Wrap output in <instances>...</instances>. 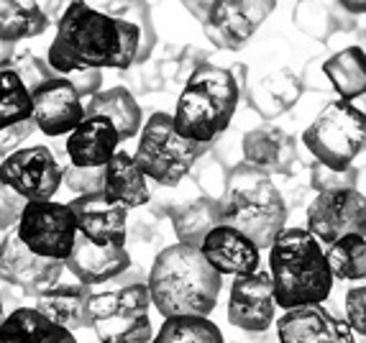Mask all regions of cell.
<instances>
[{
    "mask_svg": "<svg viewBox=\"0 0 366 343\" xmlns=\"http://www.w3.org/2000/svg\"><path fill=\"white\" fill-rule=\"evenodd\" d=\"M149 307H152V292H149V284L131 282L121 289H110V292H98L92 294L90 302V313L92 323L100 318H110V315H149Z\"/></svg>",
    "mask_w": 366,
    "mask_h": 343,
    "instance_id": "cell-29",
    "label": "cell"
},
{
    "mask_svg": "<svg viewBox=\"0 0 366 343\" xmlns=\"http://www.w3.org/2000/svg\"><path fill=\"white\" fill-rule=\"evenodd\" d=\"M69 205L77 215L79 233L85 239L103 246H126V233H129L126 231V215H129V210L123 205L110 202L105 192L74 197Z\"/></svg>",
    "mask_w": 366,
    "mask_h": 343,
    "instance_id": "cell-18",
    "label": "cell"
},
{
    "mask_svg": "<svg viewBox=\"0 0 366 343\" xmlns=\"http://www.w3.org/2000/svg\"><path fill=\"white\" fill-rule=\"evenodd\" d=\"M0 343H77L72 331L51 323L36 307H19L0 325Z\"/></svg>",
    "mask_w": 366,
    "mask_h": 343,
    "instance_id": "cell-25",
    "label": "cell"
},
{
    "mask_svg": "<svg viewBox=\"0 0 366 343\" xmlns=\"http://www.w3.org/2000/svg\"><path fill=\"white\" fill-rule=\"evenodd\" d=\"M323 72L330 82V90L341 100L364 98L366 95V49L361 44L346 46L323 61Z\"/></svg>",
    "mask_w": 366,
    "mask_h": 343,
    "instance_id": "cell-27",
    "label": "cell"
},
{
    "mask_svg": "<svg viewBox=\"0 0 366 343\" xmlns=\"http://www.w3.org/2000/svg\"><path fill=\"white\" fill-rule=\"evenodd\" d=\"M0 69H3V59H0Z\"/></svg>",
    "mask_w": 366,
    "mask_h": 343,
    "instance_id": "cell-47",
    "label": "cell"
},
{
    "mask_svg": "<svg viewBox=\"0 0 366 343\" xmlns=\"http://www.w3.org/2000/svg\"><path fill=\"white\" fill-rule=\"evenodd\" d=\"M92 289L87 284H56L49 292H44L36 297V310L51 320V323L67 328V331H85L92 328Z\"/></svg>",
    "mask_w": 366,
    "mask_h": 343,
    "instance_id": "cell-21",
    "label": "cell"
},
{
    "mask_svg": "<svg viewBox=\"0 0 366 343\" xmlns=\"http://www.w3.org/2000/svg\"><path fill=\"white\" fill-rule=\"evenodd\" d=\"M3 320H6V307H3V297H0V325H3Z\"/></svg>",
    "mask_w": 366,
    "mask_h": 343,
    "instance_id": "cell-46",
    "label": "cell"
},
{
    "mask_svg": "<svg viewBox=\"0 0 366 343\" xmlns=\"http://www.w3.org/2000/svg\"><path fill=\"white\" fill-rule=\"evenodd\" d=\"M302 85L310 87V90H325V87L330 90V82H328V77H325V72H323V64L310 61V64H307V69H305V74H302Z\"/></svg>",
    "mask_w": 366,
    "mask_h": 343,
    "instance_id": "cell-43",
    "label": "cell"
},
{
    "mask_svg": "<svg viewBox=\"0 0 366 343\" xmlns=\"http://www.w3.org/2000/svg\"><path fill=\"white\" fill-rule=\"evenodd\" d=\"M338 11H343L338 6V0H300L295 8V26L300 31H305L307 36L325 41L333 31L341 29Z\"/></svg>",
    "mask_w": 366,
    "mask_h": 343,
    "instance_id": "cell-33",
    "label": "cell"
},
{
    "mask_svg": "<svg viewBox=\"0 0 366 343\" xmlns=\"http://www.w3.org/2000/svg\"><path fill=\"white\" fill-rule=\"evenodd\" d=\"M34 118V92L21 82L11 67L0 69V131L13 129Z\"/></svg>",
    "mask_w": 366,
    "mask_h": 343,
    "instance_id": "cell-30",
    "label": "cell"
},
{
    "mask_svg": "<svg viewBox=\"0 0 366 343\" xmlns=\"http://www.w3.org/2000/svg\"><path fill=\"white\" fill-rule=\"evenodd\" d=\"M241 151L244 161L254 169L264 172L267 177L272 174H290L297 161V144L287 131L277 126H259L244 134L241 139Z\"/></svg>",
    "mask_w": 366,
    "mask_h": 343,
    "instance_id": "cell-19",
    "label": "cell"
},
{
    "mask_svg": "<svg viewBox=\"0 0 366 343\" xmlns=\"http://www.w3.org/2000/svg\"><path fill=\"white\" fill-rule=\"evenodd\" d=\"M34 129H36L34 121H26V123H19V126H13V129L0 131V154H3V156H11L13 151H19V146L29 139Z\"/></svg>",
    "mask_w": 366,
    "mask_h": 343,
    "instance_id": "cell-41",
    "label": "cell"
},
{
    "mask_svg": "<svg viewBox=\"0 0 366 343\" xmlns=\"http://www.w3.org/2000/svg\"><path fill=\"white\" fill-rule=\"evenodd\" d=\"M228 174H231V169H226L220 159H213L208 164L197 166V174H195L197 187H200L205 197L220 202L228 190Z\"/></svg>",
    "mask_w": 366,
    "mask_h": 343,
    "instance_id": "cell-38",
    "label": "cell"
},
{
    "mask_svg": "<svg viewBox=\"0 0 366 343\" xmlns=\"http://www.w3.org/2000/svg\"><path fill=\"white\" fill-rule=\"evenodd\" d=\"M121 134L108 118L87 116L77 129L67 136L64 151L72 166H108L118 154Z\"/></svg>",
    "mask_w": 366,
    "mask_h": 343,
    "instance_id": "cell-20",
    "label": "cell"
},
{
    "mask_svg": "<svg viewBox=\"0 0 366 343\" xmlns=\"http://www.w3.org/2000/svg\"><path fill=\"white\" fill-rule=\"evenodd\" d=\"M338 6H341L346 13H351V16L366 13V0H338Z\"/></svg>",
    "mask_w": 366,
    "mask_h": 343,
    "instance_id": "cell-44",
    "label": "cell"
},
{
    "mask_svg": "<svg viewBox=\"0 0 366 343\" xmlns=\"http://www.w3.org/2000/svg\"><path fill=\"white\" fill-rule=\"evenodd\" d=\"M269 274L282 310L325 305L333 289V269L323 244L307 228H285L269 249Z\"/></svg>",
    "mask_w": 366,
    "mask_h": 343,
    "instance_id": "cell-3",
    "label": "cell"
},
{
    "mask_svg": "<svg viewBox=\"0 0 366 343\" xmlns=\"http://www.w3.org/2000/svg\"><path fill=\"white\" fill-rule=\"evenodd\" d=\"M218 49L236 51L274 11V0H182Z\"/></svg>",
    "mask_w": 366,
    "mask_h": 343,
    "instance_id": "cell-8",
    "label": "cell"
},
{
    "mask_svg": "<svg viewBox=\"0 0 366 343\" xmlns=\"http://www.w3.org/2000/svg\"><path fill=\"white\" fill-rule=\"evenodd\" d=\"M305 85L302 77L292 72V69L282 67L274 72L264 74L262 80L249 85V105L259 116L264 118H277L282 113H287L295 103L300 100Z\"/></svg>",
    "mask_w": 366,
    "mask_h": 343,
    "instance_id": "cell-23",
    "label": "cell"
},
{
    "mask_svg": "<svg viewBox=\"0 0 366 343\" xmlns=\"http://www.w3.org/2000/svg\"><path fill=\"white\" fill-rule=\"evenodd\" d=\"M200 252L210 267L223 277H249L262 272V249L249 236L226 223H220L208 233Z\"/></svg>",
    "mask_w": 366,
    "mask_h": 343,
    "instance_id": "cell-16",
    "label": "cell"
},
{
    "mask_svg": "<svg viewBox=\"0 0 366 343\" xmlns=\"http://www.w3.org/2000/svg\"><path fill=\"white\" fill-rule=\"evenodd\" d=\"M64 187L74 197L105 192V166H67L64 169Z\"/></svg>",
    "mask_w": 366,
    "mask_h": 343,
    "instance_id": "cell-36",
    "label": "cell"
},
{
    "mask_svg": "<svg viewBox=\"0 0 366 343\" xmlns=\"http://www.w3.org/2000/svg\"><path fill=\"white\" fill-rule=\"evenodd\" d=\"M87 116H100L108 118L116 131L121 134V141L134 139L136 134H141L144 121H141V108L136 103V98L131 95V90L116 85L110 90H100L98 95H92L85 103V118Z\"/></svg>",
    "mask_w": 366,
    "mask_h": 343,
    "instance_id": "cell-26",
    "label": "cell"
},
{
    "mask_svg": "<svg viewBox=\"0 0 366 343\" xmlns=\"http://www.w3.org/2000/svg\"><path fill=\"white\" fill-rule=\"evenodd\" d=\"M152 305L162 318L200 315L215 310L223 289V274L213 269L197 246L172 244L157 254L149 272Z\"/></svg>",
    "mask_w": 366,
    "mask_h": 343,
    "instance_id": "cell-2",
    "label": "cell"
},
{
    "mask_svg": "<svg viewBox=\"0 0 366 343\" xmlns=\"http://www.w3.org/2000/svg\"><path fill=\"white\" fill-rule=\"evenodd\" d=\"M359 179V169L348 166V169H330L325 164H312L310 166V187L315 192H333V190H351L356 187Z\"/></svg>",
    "mask_w": 366,
    "mask_h": 343,
    "instance_id": "cell-37",
    "label": "cell"
},
{
    "mask_svg": "<svg viewBox=\"0 0 366 343\" xmlns=\"http://www.w3.org/2000/svg\"><path fill=\"white\" fill-rule=\"evenodd\" d=\"M154 49V31L144 19H123L92 8L85 0H72L56 24L49 46L54 72L72 74L85 69H129L147 61Z\"/></svg>",
    "mask_w": 366,
    "mask_h": 343,
    "instance_id": "cell-1",
    "label": "cell"
},
{
    "mask_svg": "<svg viewBox=\"0 0 366 343\" xmlns=\"http://www.w3.org/2000/svg\"><path fill=\"white\" fill-rule=\"evenodd\" d=\"M220 226V202L210 197H195L184 202L177 210H172V228L177 236V244L197 246L208 239V233Z\"/></svg>",
    "mask_w": 366,
    "mask_h": 343,
    "instance_id": "cell-28",
    "label": "cell"
},
{
    "mask_svg": "<svg viewBox=\"0 0 366 343\" xmlns=\"http://www.w3.org/2000/svg\"><path fill=\"white\" fill-rule=\"evenodd\" d=\"M228 320L238 331L262 336L277 323L274 282L269 272H257L249 277H233L228 294Z\"/></svg>",
    "mask_w": 366,
    "mask_h": 343,
    "instance_id": "cell-13",
    "label": "cell"
},
{
    "mask_svg": "<svg viewBox=\"0 0 366 343\" xmlns=\"http://www.w3.org/2000/svg\"><path fill=\"white\" fill-rule=\"evenodd\" d=\"M356 190H359L361 195L366 197V166H364V169H359V179H356Z\"/></svg>",
    "mask_w": 366,
    "mask_h": 343,
    "instance_id": "cell-45",
    "label": "cell"
},
{
    "mask_svg": "<svg viewBox=\"0 0 366 343\" xmlns=\"http://www.w3.org/2000/svg\"><path fill=\"white\" fill-rule=\"evenodd\" d=\"M26 205H29V202L0 179V231H8V228L19 226Z\"/></svg>",
    "mask_w": 366,
    "mask_h": 343,
    "instance_id": "cell-40",
    "label": "cell"
},
{
    "mask_svg": "<svg viewBox=\"0 0 366 343\" xmlns=\"http://www.w3.org/2000/svg\"><path fill=\"white\" fill-rule=\"evenodd\" d=\"M92 331L98 336V343H152L157 336L149 315H110L95 320Z\"/></svg>",
    "mask_w": 366,
    "mask_h": 343,
    "instance_id": "cell-34",
    "label": "cell"
},
{
    "mask_svg": "<svg viewBox=\"0 0 366 343\" xmlns=\"http://www.w3.org/2000/svg\"><path fill=\"white\" fill-rule=\"evenodd\" d=\"M56 0H0V41L41 36L56 13Z\"/></svg>",
    "mask_w": 366,
    "mask_h": 343,
    "instance_id": "cell-22",
    "label": "cell"
},
{
    "mask_svg": "<svg viewBox=\"0 0 366 343\" xmlns=\"http://www.w3.org/2000/svg\"><path fill=\"white\" fill-rule=\"evenodd\" d=\"M67 269V262L39 257L19 239V233H8L0 241V282L21 289V294L34 297L49 292L61 279V272Z\"/></svg>",
    "mask_w": 366,
    "mask_h": 343,
    "instance_id": "cell-12",
    "label": "cell"
},
{
    "mask_svg": "<svg viewBox=\"0 0 366 343\" xmlns=\"http://www.w3.org/2000/svg\"><path fill=\"white\" fill-rule=\"evenodd\" d=\"M333 277L341 282H366V236H346L325 249Z\"/></svg>",
    "mask_w": 366,
    "mask_h": 343,
    "instance_id": "cell-32",
    "label": "cell"
},
{
    "mask_svg": "<svg viewBox=\"0 0 366 343\" xmlns=\"http://www.w3.org/2000/svg\"><path fill=\"white\" fill-rule=\"evenodd\" d=\"M343 307H346V323L351 325V331L366 338V284L348 289Z\"/></svg>",
    "mask_w": 366,
    "mask_h": 343,
    "instance_id": "cell-39",
    "label": "cell"
},
{
    "mask_svg": "<svg viewBox=\"0 0 366 343\" xmlns=\"http://www.w3.org/2000/svg\"><path fill=\"white\" fill-rule=\"evenodd\" d=\"M274 333L280 343H356L346 318L333 315L325 305L285 310L277 318Z\"/></svg>",
    "mask_w": 366,
    "mask_h": 343,
    "instance_id": "cell-14",
    "label": "cell"
},
{
    "mask_svg": "<svg viewBox=\"0 0 366 343\" xmlns=\"http://www.w3.org/2000/svg\"><path fill=\"white\" fill-rule=\"evenodd\" d=\"M16 233L39 257L67 262L79 236V226L69 202L41 200L26 205Z\"/></svg>",
    "mask_w": 366,
    "mask_h": 343,
    "instance_id": "cell-9",
    "label": "cell"
},
{
    "mask_svg": "<svg viewBox=\"0 0 366 343\" xmlns=\"http://www.w3.org/2000/svg\"><path fill=\"white\" fill-rule=\"evenodd\" d=\"M0 179L16 190L26 202L54 200L64 182V169L49 146H24L0 164Z\"/></svg>",
    "mask_w": 366,
    "mask_h": 343,
    "instance_id": "cell-10",
    "label": "cell"
},
{
    "mask_svg": "<svg viewBox=\"0 0 366 343\" xmlns=\"http://www.w3.org/2000/svg\"><path fill=\"white\" fill-rule=\"evenodd\" d=\"M69 82L74 85V90L79 92V98L90 100L92 95L100 92V82H103V74L100 69H85V72H72L69 74Z\"/></svg>",
    "mask_w": 366,
    "mask_h": 343,
    "instance_id": "cell-42",
    "label": "cell"
},
{
    "mask_svg": "<svg viewBox=\"0 0 366 343\" xmlns=\"http://www.w3.org/2000/svg\"><path fill=\"white\" fill-rule=\"evenodd\" d=\"M152 343H223V333L210 318L182 315V318H167L159 325Z\"/></svg>",
    "mask_w": 366,
    "mask_h": 343,
    "instance_id": "cell-31",
    "label": "cell"
},
{
    "mask_svg": "<svg viewBox=\"0 0 366 343\" xmlns=\"http://www.w3.org/2000/svg\"><path fill=\"white\" fill-rule=\"evenodd\" d=\"M220 223L249 236L259 249H272L287 226V200L272 177L241 161L228 174V190L220 200Z\"/></svg>",
    "mask_w": 366,
    "mask_h": 343,
    "instance_id": "cell-5",
    "label": "cell"
},
{
    "mask_svg": "<svg viewBox=\"0 0 366 343\" xmlns=\"http://www.w3.org/2000/svg\"><path fill=\"white\" fill-rule=\"evenodd\" d=\"M31 121L46 136H69L85 121V103L69 82V77H54L34 92V118Z\"/></svg>",
    "mask_w": 366,
    "mask_h": 343,
    "instance_id": "cell-15",
    "label": "cell"
},
{
    "mask_svg": "<svg viewBox=\"0 0 366 343\" xmlns=\"http://www.w3.org/2000/svg\"><path fill=\"white\" fill-rule=\"evenodd\" d=\"M131 257L126 252V246H103L95 241L85 239L82 233L74 241L72 257L67 259V269L74 274L79 284L95 287V284H105L110 279L121 277L123 272H129Z\"/></svg>",
    "mask_w": 366,
    "mask_h": 343,
    "instance_id": "cell-17",
    "label": "cell"
},
{
    "mask_svg": "<svg viewBox=\"0 0 366 343\" xmlns=\"http://www.w3.org/2000/svg\"><path fill=\"white\" fill-rule=\"evenodd\" d=\"M305 228L325 249L346 236H366V197L356 187L317 192L307 205Z\"/></svg>",
    "mask_w": 366,
    "mask_h": 343,
    "instance_id": "cell-11",
    "label": "cell"
},
{
    "mask_svg": "<svg viewBox=\"0 0 366 343\" xmlns=\"http://www.w3.org/2000/svg\"><path fill=\"white\" fill-rule=\"evenodd\" d=\"M210 146L189 141L174 126V116L154 113L139 134L136 161L149 179L162 187H177L189 172L195 169L202 156H208Z\"/></svg>",
    "mask_w": 366,
    "mask_h": 343,
    "instance_id": "cell-6",
    "label": "cell"
},
{
    "mask_svg": "<svg viewBox=\"0 0 366 343\" xmlns=\"http://www.w3.org/2000/svg\"><path fill=\"white\" fill-rule=\"evenodd\" d=\"M302 146L317 164L348 169L366 151V111L351 100H330L302 131Z\"/></svg>",
    "mask_w": 366,
    "mask_h": 343,
    "instance_id": "cell-7",
    "label": "cell"
},
{
    "mask_svg": "<svg viewBox=\"0 0 366 343\" xmlns=\"http://www.w3.org/2000/svg\"><path fill=\"white\" fill-rule=\"evenodd\" d=\"M105 197L123 208H141L152 200L149 177L139 166L136 156L126 151H118L110 164L105 166Z\"/></svg>",
    "mask_w": 366,
    "mask_h": 343,
    "instance_id": "cell-24",
    "label": "cell"
},
{
    "mask_svg": "<svg viewBox=\"0 0 366 343\" xmlns=\"http://www.w3.org/2000/svg\"><path fill=\"white\" fill-rule=\"evenodd\" d=\"M361 341H364V343H366V338H361Z\"/></svg>",
    "mask_w": 366,
    "mask_h": 343,
    "instance_id": "cell-48",
    "label": "cell"
},
{
    "mask_svg": "<svg viewBox=\"0 0 366 343\" xmlns=\"http://www.w3.org/2000/svg\"><path fill=\"white\" fill-rule=\"evenodd\" d=\"M244 85L236 72L218 64H197L184 82L174 108L177 131L197 144H215L226 134L238 111Z\"/></svg>",
    "mask_w": 366,
    "mask_h": 343,
    "instance_id": "cell-4",
    "label": "cell"
},
{
    "mask_svg": "<svg viewBox=\"0 0 366 343\" xmlns=\"http://www.w3.org/2000/svg\"><path fill=\"white\" fill-rule=\"evenodd\" d=\"M3 64L19 74L21 82H24L31 92H36L39 87H44L46 82H51L56 77V72L51 69L49 61H44L41 56L31 54V51H21V54H16V56H8Z\"/></svg>",
    "mask_w": 366,
    "mask_h": 343,
    "instance_id": "cell-35",
    "label": "cell"
}]
</instances>
